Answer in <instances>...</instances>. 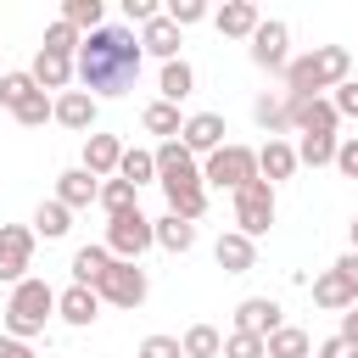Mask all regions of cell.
<instances>
[{
  "label": "cell",
  "mask_w": 358,
  "mask_h": 358,
  "mask_svg": "<svg viewBox=\"0 0 358 358\" xmlns=\"http://www.w3.org/2000/svg\"><path fill=\"white\" fill-rule=\"evenodd\" d=\"M140 62H145V50H140V39H134V28H123V22H106V28H95V34H84L78 39V56H73V78L84 84V95H129L134 90V78H140Z\"/></svg>",
  "instance_id": "6da1fadb"
},
{
  "label": "cell",
  "mask_w": 358,
  "mask_h": 358,
  "mask_svg": "<svg viewBox=\"0 0 358 358\" xmlns=\"http://www.w3.org/2000/svg\"><path fill=\"white\" fill-rule=\"evenodd\" d=\"M151 157H157V185H162V196H168V213H173V218H185V224H196V218L207 213L201 162H196L179 140H162Z\"/></svg>",
  "instance_id": "7a4b0ae2"
},
{
  "label": "cell",
  "mask_w": 358,
  "mask_h": 358,
  "mask_svg": "<svg viewBox=\"0 0 358 358\" xmlns=\"http://www.w3.org/2000/svg\"><path fill=\"white\" fill-rule=\"evenodd\" d=\"M347 78H352L347 45H319V50H308L285 67V95H319V90H336Z\"/></svg>",
  "instance_id": "3957f363"
},
{
  "label": "cell",
  "mask_w": 358,
  "mask_h": 358,
  "mask_svg": "<svg viewBox=\"0 0 358 358\" xmlns=\"http://www.w3.org/2000/svg\"><path fill=\"white\" fill-rule=\"evenodd\" d=\"M50 313H56V291L45 285V280H17L11 285V302H6V336H17V341H34L45 324H50Z\"/></svg>",
  "instance_id": "277c9868"
},
{
  "label": "cell",
  "mask_w": 358,
  "mask_h": 358,
  "mask_svg": "<svg viewBox=\"0 0 358 358\" xmlns=\"http://www.w3.org/2000/svg\"><path fill=\"white\" fill-rule=\"evenodd\" d=\"M117 263H140L151 246H157V235H151V218L140 213V207H129V213H112L106 218V241H101Z\"/></svg>",
  "instance_id": "5b68a950"
},
{
  "label": "cell",
  "mask_w": 358,
  "mask_h": 358,
  "mask_svg": "<svg viewBox=\"0 0 358 358\" xmlns=\"http://www.w3.org/2000/svg\"><path fill=\"white\" fill-rule=\"evenodd\" d=\"M252 179H257V151H252V145H229V140H224V145L201 162V185H218V190H229V196H235L241 185H252Z\"/></svg>",
  "instance_id": "8992f818"
},
{
  "label": "cell",
  "mask_w": 358,
  "mask_h": 358,
  "mask_svg": "<svg viewBox=\"0 0 358 358\" xmlns=\"http://www.w3.org/2000/svg\"><path fill=\"white\" fill-rule=\"evenodd\" d=\"M268 224H274V185H263V179L241 185L235 190V229L246 241H257V235H268Z\"/></svg>",
  "instance_id": "52a82bcc"
},
{
  "label": "cell",
  "mask_w": 358,
  "mask_h": 358,
  "mask_svg": "<svg viewBox=\"0 0 358 358\" xmlns=\"http://www.w3.org/2000/svg\"><path fill=\"white\" fill-rule=\"evenodd\" d=\"M145 291H151L145 268H140V263H117V257H112V268H106V274H101V285H95V296H101V302H112V308H140V302H145Z\"/></svg>",
  "instance_id": "ba28073f"
},
{
  "label": "cell",
  "mask_w": 358,
  "mask_h": 358,
  "mask_svg": "<svg viewBox=\"0 0 358 358\" xmlns=\"http://www.w3.org/2000/svg\"><path fill=\"white\" fill-rule=\"evenodd\" d=\"M246 45H252V62H257L263 73H285V67H291V28H285L280 17H263Z\"/></svg>",
  "instance_id": "9c48e42d"
},
{
  "label": "cell",
  "mask_w": 358,
  "mask_h": 358,
  "mask_svg": "<svg viewBox=\"0 0 358 358\" xmlns=\"http://www.w3.org/2000/svg\"><path fill=\"white\" fill-rule=\"evenodd\" d=\"M285 117L296 134H336V123H341L324 95H285Z\"/></svg>",
  "instance_id": "30bf717a"
},
{
  "label": "cell",
  "mask_w": 358,
  "mask_h": 358,
  "mask_svg": "<svg viewBox=\"0 0 358 358\" xmlns=\"http://www.w3.org/2000/svg\"><path fill=\"white\" fill-rule=\"evenodd\" d=\"M28 263H34V229L0 224V280H6V285L28 280Z\"/></svg>",
  "instance_id": "8fae6325"
},
{
  "label": "cell",
  "mask_w": 358,
  "mask_h": 358,
  "mask_svg": "<svg viewBox=\"0 0 358 358\" xmlns=\"http://www.w3.org/2000/svg\"><path fill=\"white\" fill-rule=\"evenodd\" d=\"M224 134H229V129H224L218 112H190L185 129H179V145H185L190 157H213V151L224 145Z\"/></svg>",
  "instance_id": "7c38bea8"
},
{
  "label": "cell",
  "mask_w": 358,
  "mask_h": 358,
  "mask_svg": "<svg viewBox=\"0 0 358 358\" xmlns=\"http://www.w3.org/2000/svg\"><path fill=\"white\" fill-rule=\"evenodd\" d=\"M95 112H101V101H95V95H84V90H62V95L50 101V117H56L62 129H78V134H90V129H95Z\"/></svg>",
  "instance_id": "4fadbf2b"
},
{
  "label": "cell",
  "mask_w": 358,
  "mask_h": 358,
  "mask_svg": "<svg viewBox=\"0 0 358 358\" xmlns=\"http://www.w3.org/2000/svg\"><path fill=\"white\" fill-rule=\"evenodd\" d=\"M56 319L73 324V330H90L101 319V296L90 285H67V291H56Z\"/></svg>",
  "instance_id": "5bb4252c"
},
{
  "label": "cell",
  "mask_w": 358,
  "mask_h": 358,
  "mask_svg": "<svg viewBox=\"0 0 358 358\" xmlns=\"http://www.w3.org/2000/svg\"><path fill=\"white\" fill-rule=\"evenodd\" d=\"M280 324H285V319H280V302H274V296H246V302L235 308V330H241V336H263V341H268Z\"/></svg>",
  "instance_id": "9a60e30c"
},
{
  "label": "cell",
  "mask_w": 358,
  "mask_h": 358,
  "mask_svg": "<svg viewBox=\"0 0 358 358\" xmlns=\"http://www.w3.org/2000/svg\"><path fill=\"white\" fill-rule=\"evenodd\" d=\"M117 162H123V140L117 134H84V173H95V179H112L117 173Z\"/></svg>",
  "instance_id": "2e32d148"
},
{
  "label": "cell",
  "mask_w": 358,
  "mask_h": 358,
  "mask_svg": "<svg viewBox=\"0 0 358 358\" xmlns=\"http://www.w3.org/2000/svg\"><path fill=\"white\" fill-rule=\"evenodd\" d=\"M213 22H218V34H224V39H252V34H257V22H263V11H257L252 0H224V6L213 11Z\"/></svg>",
  "instance_id": "e0dca14e"
},
{
  "label": "cell",
  "mask_w": 358,
  "mask_h": 358,
  "mask_svg": "<svg viewBox=\"0 0 358 358\" xmlns=\"http://www.w3.org/2000/svg\"><path fill=\"white\" fill-rule=\"evenodd\" d=\"M95 196H101V179H95V173H84V168H62V173H56V201H62L67 213L90 207Z\"/></svg>",
  "instance_id": "ac0fdd59"
},
{
  "label": "cell",
  "mask_w": 358,
  "mask_h": 358,
  "mask_svg": "<svg viewBox=\"0 0 358 358\" xmlns=\"http://www.w3.org/2000/svg\"><path fill=\"white\" fill-rule=\"evenodd\" d=\"M213 257H218L224 274H246V268H257V241H246L241 229H224L218 246H213Z\"/></svg>",
  "instance_id": "d6986e66"
},
{
  "label": "cell",
  "mask_w": 358,
  "mask_h": 358,
  "mask_svg": "<svg viewBox=\"0 0 358 358\" xmlns=\"http://www.w3.org/2000/svg\"><path fill=\"white\" fill-rule=\"evenodd\" d=\"M179 45H185V34H179L168 17H151V22L140 28V50L157 56V62H179Z\"/></svg>",
  "instance_id": "ffe728a7"
},
{
  "label": "cell",
  "mask_w": 358,
  "mask_h": 358,
  "mask_svg": "<svg viewBox=\"0 0 358 358\" xmlns=\"http://www.w3.org/2000/svg\"><path fill=\"white\" fill-rule=\"evenodd\" d=\"M296 173V145L291 140H268L263 151H257V179L263 185H280V179H291Z\"/></svg>",
  "instance_id": "44dd1931"
},
{
  "label": "cell",
  "mask_w": 358,
  "mask_h": 358,
  "mask_svg": "<svg viewBox=\"0 0 358 358\" xmlns=\"http://www.w3.org/2000/svg\"><path fill=\"white\" fill-rule=\"evenodd\" d=\"M28 78H34L39 90H67V84H73V56L39 50V56H34V67H28Z\"/></svg>",
  "instance_id": "7402d4cb"
},
{
  "label": "cell",
  "mask_w": 358,
  "mask_h": 358,
  "mask_svg": "<svg viewBox=\"0 0 358 358\" xmlns=\"http://www.w3.org/2000/svg\"><path fill=\"white\" fill-rule=\"evenodd\" d=\"M157 90H162L157 101H168V106H179V101H185V95L196 90V67H190L185 56H179V62H162V78H157Z\"/></svg>",
  "instance_id": "603a6c76"
},
{
  "label": "cell",
  "mask_w": 358,
  "mask_h": 358,
  "mask_svg": "<svg viewBox=\"0 0 358 358\" xmlns=\"http://www.w3.org/2000/svg\"><path fill=\"white\" fill-rule=\"evenodd\" d=\"M151 235H157L162 252H190V246H196V224H185V218H173V213L151 218Z\"/></svg>",
  "instance_id": "cb8c5ba5"
},
{
  "label": "cell",
  "mask_w": 358,
  "mask_h": 358,
  "mask_svg": "<svg viewBox=\"0 0 358 358\" xmlns=\"http://www.w3.org/2000/svg\"><path fill=\"white\" fill-rule=\"evenodd\" d=\"M106 268H112V252H106V246H78V252H73V285H90V291H95Z\"/></svg>",
  "instance_id": "d4e9b609"
},
{
  "label": "cell",
  "mask_w": 358,
  "mask_h": 358,
  "mask_svg": "<svg viewBox=\"0 0 358 358\" xmlns=\"http://www.w3.org/2000/svg\"><path fill=\"white\" fill-rule=\"evenodd\" d=\"M313 302H319V308H330V313H347V308H352L358 296L347 291V280H341L336 268H324V274L313 280Z\"/></svg>",
  "instance_id": "484cf974"
},
{
  "label": "cell",
  "mask_w": 358,
  "mask_h": 358,
  "mask_svg": "<svg viewBox=\"0 0 358 358\" xmlns=\"http://www.w3.org/2000/svg\"><path fill=\"white\" fill-rule=\"evenodd\" d=\"M263 352H268V358H308V352H313V341H308V330H302V324H280V330L263 341Z\"/></svg>",
  "instance_id": "4316f807"
},
{
  "label": "cell",
  "mask_w": 358,
  "mask_h": 358,
  "mask_svg": "<svg viewBox=\"0 0 358 358\" xmlns=\"http://www.w3.org/2000/svg\"><path fill=\"white\" fill-rule=\"evenodd\" d=\"M117 179H129L134 190H140V185H151V179H157V157H151L145 145H123V162H117Z\"/></svg>",
  "instance_id": "83f0119b"
},
{
  "label": "cell",
  "mask_w": 358,
  "mask_h": 358,
  "mask_svg": "<svg viewBox=\"0 0 358 358\" xmlns=\"http://www.w3.org/2000/svg\"><path fill=\"white\" fill-rule=\"evenodd\" d=\"M67 229H73V213H67V207H62L56 196L34 207V235H45V241H62Z\"/></svg>",
  "instance_id": "f1b7e54d"
},
{
  "label": "cell",
  "mask_w": 358,
  "mask_h": 358,
  "mask_svg": "<svg viewBox=\"0 0 358 358\" xmlns=\"http://www.w3.org/2000/svg\"><path fill=\"white\" fill-rule=\"evenodd\" d=\"M62 22L78 28V34H84V28L95 34V28H106V6H101V0H62Z\"/></svg>",
  "instance_id": "f546056e"
},
{
  "label": "cell",
  "mask_w": 358,
  "mask_h": 358,
  "mask_svg": "<svg viewBox=\"0 0 358 358\" xmlns=\"http://www.w3.org/2000/svg\"><path fill=\"white\" fill-rule=\"evenodd\" d=\"M179 352H185V358H218V352H224V336H218L213 324H190V330L179 336Z\"/></svg>",
  "instance_id": "4dcf8cb0"
},
{
  "label": "cell",
  "mask_w": 358,
  "mask_h": 358,
  "mask_svg": "<svg viewBox=\"0 0 358 358\" xmlns=\"http://www.w3.org/2000/svg\"><path fill=\"white\" fill-rule=\"evenodd\" d=\"M252 117H257V129H263L268 140H280V134L291 129V117H285V95H263V101L252 106Z\"/></svg>",
  "instance_id": "1f68e13d"
},
{
  "label": "cell",
  "mask_w": 358,
  "mask_h": 358,
  "mask_svg": "<svg viewBox=\"0 0 358 358\" xmlns=\"http://www.w3.org/2000/svg\"><path fill=\"white\" fill-rule=\"evenodd\" d=\"M140 123H145V134H168V140H179V129H185L179 106H168V101H151V106L140 112Z\"/></svg>",
  "instance_id": "d6a6232c"
},
{
  "label": "cell",
  "mask_w": 358,
  "mask_h": 358,
  "mask_svg": "<svg viewBox=\"0 0 358 358\" xmlns=\"http://www.w3.org/2000/svg\"><path fill=\"white\" fill-rule=\"evenodd\" d=\"M330 168L336 162V134H302V145H296V168Z\"/></svg>",
  "instance_id": "836d02e7"
},
{
  "label": "cell",
  "mask_w": 358,
  "mask_h": 358,
  "mask_svg": "<svg viewBox=\"0 0 358 358\" xmlns=\"http://www.w3.org/2000/svg\"><path fill=\"white\" fill-rule=\"evenodd\" d=\"M134 196H140V190H134L129 179H117V173H112V179H101V196H95V201H101V207H106V218H112V213H129V207H140Z\"/></svg>",
  "instance_id": "e575fe53"
},
{
  "label": "cell",
  "mask_w": 358,
  "mask_h": 358,
  "mask_svg": "<svg viewBox=\"0 0 358 358\" xmlns=\"http://www.w3.org/2000/svg\"><path fill=\"white\" fill-rule=\"evenodd\" d=\"M34 90H39V84H34L28 73H0V106H6V112H17Z\"/></svg>",
  "instance_id": "d590c367"
},
{
  "label": "cell",
  "mask_w": 358,
  "mask_h": 358,
  "mask_svg": "<svg viewBox=\"0 0 358 358\" xmlns=\"http://www.w3.org/2000/svg\"><path fill=\"white\" fill-rule=\"evenodd\" d=\"M78 39H84V34H78V28H67V22L56 17V22L45 28V45H39V50H56V56H78Z\"/></svg>",
  "instance_id": "8d00e7d4"
},
{
  "label": "cell",
  "mask_w": 358,
  "mask_h": 358,
  "mask_svg": "<svg viewBox=\"0 0 358 358\" xmlns=\"http://www.w3.org/2000/svg\"><path fill=\"white\" fill-rule=\"evenodd\" d=\"M11 117H17L22 129H45V123H50V95H45V90H34V95H28Z\"/></svg>",
  "instance_id": "74e56055"
},
{
  "label": "cell",
  "mask_w": 358,
  "mask_h": 358,
  "mask_svg": "<svg viewBox=\"0 0 358 358\" xmlns=\"http://www.w3.org/2000/svg\"><path fill=\"white\" fill-rule=\"evenodd\" d=\"M162 17H168L179 34H185V28H196V22L207 17V6H201V0H168V11H162Z\"/></svg>",
  "instance_id": "f35d334b"
},
{
  "label": "cell",
  "mask_w": 358,
  "mask_h": 358,
  "mask_svg": "<svg viewBox=\"0 0 358 358\" xmlns=\"http://www.w3.org/2000/svg\"><path fill=\"white\" fill-rule=\"evenodd\" d=\"M218 358H268V352H263V336H241V330H229Z\"/></svg>",
  "instance_id": "ab89813d"
},
{
  "label": "cell",
  "mask_w": 358,
  "mask_h": 358,
  "mask_svg": "<svg viewBox=\"0 0 358 358\" xmlns=\"http://www.w3.org/2000/svg\"><path fill=\"white\" fill-rule=\"evenodd\" d=\"M330 168H341V179H358V134L336 140V162Z\"/></svg>",
  "instance_id": "60d3db41"
},
{
  "label": "cell",
  "mask_w": 358,
  "mask_h": 358,
  "mask_svg": "<svg viewBox=\"0 0 358 358\" xmlns=\"http://www.w3.org/2000/svg\"><path fill=\"white\" fill-rule=\"evenodd\" d=\"M330 106H336V117H358V78H347V84H336V95H330Z\"/></svg>",
  "instance_id": "b9f144b4"
},
{
  "label": "cell",
  "mask_w": 358,
  "mask_h": 358,
  "mask_svg": "<svg viewBox=\"0 0 358 358\" xmlns=\"http://www.w3.org/2000/svg\"><path fill=\"white\" fill-rule=\"evenodd\" d=\"M140 358H185V352H179V336H145Z\"/></svg>",
  "instance_id": "7bdbcfd3"
},
{
  "label": "cell",
  "mask_w": 358,
  "mask_h": 358,
  "mask_svg": "<svg viewBox=\"0 0 358 358\" xmlns=\"http://www.w3.org/2000/svg\"><path fill=\"white\" fill-rule=\"evenodd\" d=\"M123 17H129V28H134V22L145 28V22H151V17H162V11H157V0H123Z\"/></svg>",
  "instance_id": "ee69618b"
},
{
  "label": "cell",
  "mask_w": 358,
  "mask_h": 358,
  "mask_svg": "<svg viewBox=\"0 0 358 358\" xmlns=\"http://www.w3.org/2000/svg\"><path fill=\"white\" fill-rule=\"evenodd\" d=\"M330 268H336V274H341V280H347V291H352V296H358V252H341V257H336V263H330Z\"/></svg>",
  "instance_id": "f6af8a7d"
},
{
  "label": "cell",
  "mask_w": 358,
  "mask_h": 358,
  "mask_svg": "<svg viewBox=\"0 0 358 358\" xmlns=\"http://www.w3.org/2000/svg\"><path fill=\"white\" fill-rule=\"evenodd\" d=\"M319 358H358V347H352V341H341V336H330V341L319 347Z\"/></svg>",
  "instance_id": "bcb514c9"
},
{
  "label": "cell",
  "mask_w": 358,
  "mask_h": 358,
  "mask_svg": "<svg viewBox=\"0 0 358 358\" xmlns=\"http://www.w3.org/2000/svg\"><path fill=\"white\" fill-rule=\"evenodd\" d=\"M0 358H39L28 341H17V336H0Z\"/></svg>",
  "instance_id": "7dc6e473"
},
{
  "label": "cell",
  "mask_w": 358,
  "mask_h": 358,
  "mask_svg": "<svg viewBox=\"0 0 358 358\" xmlns=\"http://www.w3.org/2000/svg\"><path fill=\"white\" fill-rule=\"evenodd\" d=\"M336 336H341V341H352V347H358V302H352V308H347V313H341V330H336Z\"/></svg>",
  "instance_id": "c3c4849f"
},
{
  "label": "cell",
  "mask_w": 358,
  "mask_h": 358,
  "mask_svg": "<svg viewBox=\"0 0 358 358\" xmlns=\"http://www.w3.org/2000/svg\"><path fill=\"white\" fill-rule=\"evenodd\" d=\"M347 235H352V252H358V218H352V224H347Z\"/></svg>",
  "instance_id": "681fc988"
}]
</instances>
